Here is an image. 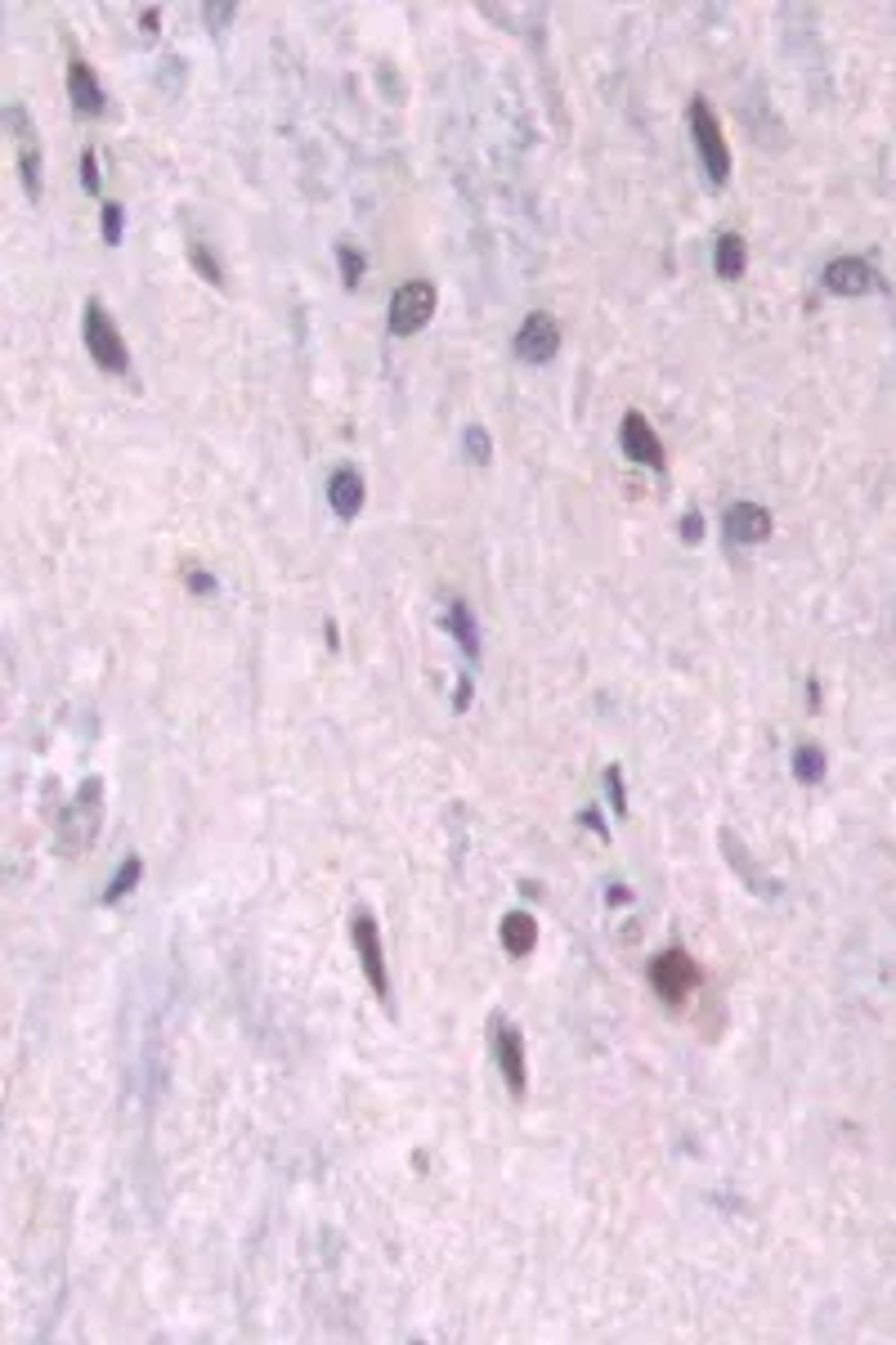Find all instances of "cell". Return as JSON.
Here are the masks:
<instances>
[{
	"label": "cell",
	"mask_w": 896,
	"mask_h": 1345,
	"mask_svg": "<svg viewBox=\"0 0 896 1345\" xmlns=\"http://www.w3.org/2000/svg\"><path fill=\"white\" fill-rule=\"evenodd\" d=\"M619 444H623V458H628V462H641V467L663 471V440L654 435V426L646 422V413H637V409H632V413L623 418Z\"/></svg>",
	"instance_id": "30bf717a"
},
{
	"label": "cell",
	"mask_w": 896,
	"mask_h": 1345,
	"mask_svg": "<svg viewBox=\"0 0 896 1345\" xmlns=\"http://www.w3.org/2000/svg\"><path fill=\"white\" fill-rule=\"evenodd\" d=\"M690 135H695V148L703 157L708 180L712 185H727V176H731V148H727V135H722V121H717V112L703 99H690Z\"/></svg>",
	"instance_id": "3957f363"
},
{
	"label": "cell",
	"mask_w": 896,
	"mask_h": 1345,
	"mask_svg": "<svg viewBox=\"0 0 896 1345\" xmlns=\"http://www.w3.org/2000/svg\"><path fill=\"white\" fill-rule=\"evenodd\" d=\"M99 825H104V781L86 776L81 789L72 794V803L59 816V853L63 857H86L95 848V838H99Z\"/></svg>",
	"instance_id": "6da1fadb"
},
{
	"label": "cell",
	"mask_w": 896,
	"mask_h": 1345,
	"mask_svg": "<svg viewBox=\"0 0 896 1345\" xmlns=\"http://www.w3.org/2000/svg\"><path fill=\"white\" fill-rule=\"evenodd\" d=\"M189 261H194V269L207 278V283H216V287H225V269H220V261L207 252V243H189Z\"/></svg>",
	"instance_id": "7402d4cb"
},
{
	"label": "cell",
	"mask_w": 896,
	"mask_h": 1345,
	"mask_svg": "<svg viewBox=\"0 0 896 1345\" xmlns=\"http://www.w3.org/2000/svg\"><path fill=\"white\" fill-rule=\"evenodd\" d=\"M99 229H104V243H108V247H117V243H121V234H126V207H121V203H104V212H99Z\"/></svg>",
	"instance_id": "44dd1931"
},
{
	"label": "cell",
	"mask_w": 896,
	"mask_h": 1345,
	"mask_svg": "<svg viewBox=\"0 0 896 1345\" xmlns=\"http://www.w3.org/2000/svg\"><path fill=\"white\" fill-rule=\"evenodd\" d=\"M336 265H341V283L354 292L358 283H364V269H368V261H364V252H358L354 243H341L336 247Z\"/></svg>",
	"instance_id": "ffe728a7"
},
{
	"label": "cell",
	"mask_w": 896,
	"mask_h": 1345,
	"mask_svg": "<svg viewBox=\"0 0 896 1345\" xmlns=\"http://www.w3.org/2000/svg\"><path fill=\"white\" fill-rule=\"evenodd\" d=\"M431 314H435V287L426 278H413V283L395 287V296H391V332L395 336L422 332L431 323Z\"/></svg>",
	"instance_id": "8992f818"
},
{
	"label": "cell",
	"mask_w": 896,
	"mask_h": 1345,
	"mask_svg": "<svg viewBox=\"0 0 896 1345\" xmlns=\"http://www.w3.org/2000/svg\"><path fill=\"white\" fill-rule=\"evenodd\" d=\"M605 789H610V798H614V812L628 816V794H623V772H619V767L605 772Z\"/></svg>",
	"instance_id": "cb8c5ba5"
},
{
	"label": "cell",
	"mask_w": 896,
	"mask_h": 1345,
	"mask_svg": "<svg viewBox=\"0 0 896 1345\" xmlns=\"http://www.w3.org/2000/svg\"><path fill=\"white\" fill-rule=\"evenodd\" d=\"M498 933H502L506 955H515V960H524V955L538 946V920H533L529 911H506Z\"/></svg>",
	"instance_id": "9a60e30c"
},
{
	"label": "cell",
	"mask_w": 896,
	"mask_h": 1345,
	"mask_svg": "<svg viewBox=\"0 0 896 1345\" xmlns=\"http://www.w3.org/2000/svg\"><path fill=\"white\" fill-rule=\"evenodd\" d=\"M185 583H189L194 597H211V592H216V579H211L207 570H185Z\"/></svg>",
	"instance_id": "484cf974"
},
{
	"label": "cell",
	"mask_w": 896,
	"mask_h": 1345,
	"mask_svg": "<svg viewBox=\"0 0 896 1345\" xmlns=\"http://www.w3.org/2000/svg\"><path fill=\"white\" fill-rule=\"evenodd\" d=\"M327 502H332V512H336L341 521H354V517H358V508H364V480H358L354 467L332 471V480H327Z\"/></svg>",
	"instance_id": "5bb4252c"
},
{
	"label": "cell",
	"mask_w": 896,
	"mask_h": 1345,
	"mask_svg": "<svg viewBox=\"0 0 896 1345\" xmlns=\"http://www.w3.org/2000/svg\"><path fill=\"white\" fill-rule=\"evenodd\" d=\"M825 287L838 292V296H860V292L878 287V274L856 256H838V261L825 265Z\"/></svg>",
	"instance_id": "4fadbf2b"
},
{
	"label": "cell",
	"mask_w": 896,
	"mask_h": 1345,
	"mask_svg": "<svg viewBox=\"0 0 896 1345\" xmlns=\"http://www.w3.org/2000/svg\"><path fill=\"white\" fill-rule=\"evenodd\" d=\"M139 875H144V862H139V857H126V862H121V871L112 875V884L104 889V897H99V902H104V906L121 902V897H126V893L139 884Z\"/></svg>",
	"instance_id": "ac0fdd59"
},
{
	"label": "cell",
	"mask_w": 896,
	"mask_h": 1345,
	"mask_svg": "<svg viewBox=\"0 0 896 1345\" xmlns=\"http://www.w3.org/2000/svg\"><path fill=\"white\" fill-rule=\"evenodd\" d=\"M81 336H86V351H90V360H95L104 373H112V377L130 373V351H126V336H121V327L112 323V314L104 310V301H95V296L86 301Z\"/></svg>",
	"instance_id": "7a4b0ae2"
},
{
	"label": "cell",
	"mask_w": 896,
	"mask_h": 1345,
	"mask_svg": "<svg viewBox=\"0 0 896 1345\" xmlns=\"http://www.w3.org/2000/svg\"><path fill=\"white\" fill-rule=\"evenodd\" d=\"M68 95H72V108L81 117H104L108 112V95H104L99 77L90 72V63L81 55H72V63H68Z\"/></svg>",
	"instance_id": "8fae6325"
},
{
	"label": "cell",
	"mask_w": 896,
	"mask_h": 1345,
	"mask_svg": "<svg viewBox=\"0 0 896 1345\" xmlns=\"http://www.w3.org/2000/svg\"><path fill=\"white\" fill-rule=\"evenodd\" d=\"M727 539L745 543V548L767 543L771 539V512L758 508V502H736V508L727 512Z\"/></svg>",
	"instance_id": "7c38bea8"
},
{
	"label": "cell",
	"mask_w": 896,
	"mask_h": 1345,
	"mask_svg": "<svg viewBox=\"0 0 896 1345\" xmlns=\"http://www.w3.org/2000/svg\"><path fill=\"white\" fill-rule=\"evenodd\" d=\"M745 265H749V247H745V238L731 229V234H717V243H712V269H717V278H727V283H736L740 274H745Z\"/></svg>",
	"instance_id": "2e32d148"
},
{
	"label": "cell",
	"mask_w": 896,
	"mask_h": 1345,
	"mask_svg": "<svg viewBox=\"0 0 896 1345\" xmlns=\"http://www.w3.org/2000/svg\"><path fill=\"white\" fill-rule=\"evenodd\" d=\"M349 937H354V951H358V964H364L368 986L377 991L382 1004H391V973H386V951H382V929H377V920H373L368 911H354Z\"/></svg>",
	"instance_id": "277c9868"
},
{
	"label": "cell",
	"mask_w": 896,
	"mask_h": 1345,
	"mask_svg": "<svg viewBox=\"0 0 896 1345\" xmlns=\"http://www.w3.org/2000/svg\"><path fill=\"white\" fill-rule=\"evenodd\" d=\"M681 534H686V543H699V539H703V521H699V512H690V517L681 521Z\"/></svg>",
	"instance_id": "4316f807"
},
{
	"label": "cell",
	"mask_w": 896,
	"mask_h": 1345,
	"mask_svg": "<svg viewBox=\"0 0 896 1345\" xmlns=\"http://www.w3.org/2000/svg\"><path fill=\"white\" fill-rule=\"evenodd\" d=\"M6 126L14 130V148H19V176H23V194L32 203H41V139L37 126L28 121V112L19 104L6 108Z\"/></svg>",
	"instance_id": "52a82bcc"
},
{
	"label": "cell",
	"mask_w": 896,
	"mask_h": 1345,
	"mask_svg": "<svg viewBox=\"0 0 896 1345\" xmlns=\"http://www.w3.org/2000/svg\"><path fill=\"white\" fill-rule=\"evenodd\" d=\"M81 185H86V194H99V157H95V148L81 153Z\"/></svg>",
	"instance_id": "603a6c76"
},
{
	"label": "cell",
	"mask_w": 896,
	"mask_h": 1345,
	"mask_svg": "<svg viewBox=\"0 0 896 1345\" xmlns=\"http://www.w3.org/2000/svg\"><path fill=\"white\" fill-rule=\"evenodd\" d=\"M650 986H654V995H659L663 1004H681V1000L699 986V964L690 960V951L668 946V951H659V955L650 960Z\"/></svg>",
	"instance_id": "5b68a950"
},
{
	"label": "cell",
	"mask_w": 896,
	"mask_h": 1345,
	"mask_svg": "<svg viewBox=\"0 0 896 1345\" xmlns=\"http://www.w3.org/2000/svg\"><path fill=\"white\" fill-rule=\"evenodd\" d=\"M203 14H207V23H225V19H234V14H238V6H207Z\"/></svg>",
	"instance_id": "83f0119b"
},
{
	"label": "cell",
	"mask_w": 896,
	"mask_h": 1345,
	"mask_svg": "<svg viewBox=\"0 0 896 1345\" xmlns=\"http://www.w3.org/2000/svg\"><path fill=\"white\" fill-rule=\"evenodd\" d=\"M794 776H798L803 785L825 781V754H820L816 745H798V749H794Z\"/></svg>",
	"instance_id": "d6986e66"
},
{
	"label": "cell",
	"mask_w": 896,
	"mask_h": 1345,
	"mask_svg": "<svg viewBox=\"0 0 896 1345\" xmlns=\"http://www.w3.org/2000/svg\"><path fill=\"white\" fill-rule=\"evenodd\" d=\"M139 32H144V37H157V6L139 14Z\"/></svg>",
	"instance_id": "f546056e"
},
{
	"label": "cell",
	"mask_w": 896,
	"mask_h": 1345,
	"mask_svg": "<svg viewBox=\"0 0 896 1345\" xmlns=\"http://www.w3.org/2000/svg\"><path fill=\"white\" fill-rule=\"evenodd\" d=\"M466 705H471V678H462V683H457V691H453V709L462 714Z\"/></svg>",
	"instance_id": "f1b7e54d"
},
{
	"label": "cell",
	"mask_w": 896,
	"mask_h": 1345,
	"mask_svg": "<svg viewBox=\"0 0 896 1345\" xmlns=\"http://www.w3.org/2000/svg\"><path fill=\"white\" fill-rule=\"evenodd\" d=\"M561 351V323L548 310H533L515 332V355L524 364H548Z\"/></svg>",
	"instance_id": "9c48e42d"
},
{
	"label": "cell",
	"mask_w": 896,
	"mask_h": 1345,
	"mask_svg": "<svg viewBox=\"0 0 896 1345\" xmlns=\"http://www.w3.org/2000/svg\"><path fill=\"white\" fill-rule=\"evenodd\" d=\"M493 1059H498V1072L506 1081V1090L515 1099H524L529 1090V1068H524V1037L511 1019H493Z\"/></svg>",
	"instance_id": "ba28073f"
},
{
	"label": "cell",
	"mask_w": 896,
	"mask_h": 1345,
	"mask_svg": "<svg viewBox=\"0 0 896 1345\" xmlns=\"http://www.w3.org/2000/svg\"><path fill=\"white\" fill-rule=\"evenodd\" d=\"M466 449H471V458H475V462H489V458H493V444H489V435H484L480 426H471V431H466Z\"/></svg>",
	"instance_id": "d4e9b609"
},
{
	"label": "cell",
	"mask_w": 896,
	"mask_h": 1345,
	"mask_svg": "<svg viewBox=\"0 0 896 1345\" xmlns=\"http://www.w3.org/2000/svg\"><path fill=\"white\" fill-rule=\"evenodd\" d=\"M444 624H449V632L462 641V650L475 659V655H480V628H475L471 606H466V601H453V606H449V615H444Z\"/></svg>",
	"instance_id": "e0dca14e"
}]
</instances>
